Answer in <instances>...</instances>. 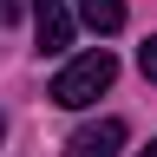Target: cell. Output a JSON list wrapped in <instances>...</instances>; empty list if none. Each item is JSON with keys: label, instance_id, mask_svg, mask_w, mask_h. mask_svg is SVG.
<instances>
[{"label": "cell", "instance_id": "5", "mask_svg": "<svg viewBox=\"0 0 157 157\" xmlns=\"http://www.w3.org/2000/svg\"><path fill=\"white\" fill-rule=\"evenodd\" d=\"M137 72H144V78H151V85H157V33L144 39V46H137Z\"/></svg>", "mask_w": 157, "mask_h": 157}, {"label": "cell", "instance_id": "1", "mask_svg": "<svg viewBox=\"0 0 157 157\" xmlns=\"http://www.w3.org/2000/svg\"><path fill=\"white\" fill-rule=\"evenodd\" d=\"M111 78H118V59H111L105 46H92V52H78L72 66H59V78H52V105L85 111L98 92H111Z\"/></svg>", "mask_w": 157, "mask_h": 157}, {"label": "cell", "instance_id": "7", "mask_svg": "<svg viewBox=\"0 0 157 157\" xmlns=\"http://www.w3.org/2000/svg\"><path fill=\"white\" fill-rule=\"evenodd\" d=\"M0 131H7V124H0Z\"/></svg>", "mask_w": 157, "mask_h": 157}, {"label": "cell", "instance_id": "2", "mask_svg": "<svg viewBox=\"0 0 157 157\" xmlns=\"http://www.w3.org/2000/svg\"><path fill=\"white\" fill-rule=\"evenodd\" d=\"M72 157H124V118H98V124L72 131Z\"/></svg>", "mask_w": 157, "mask_h": 157}, {"label": "cell", "instance_id": "3", "mask_svg": "<svg viewBox=\"0 0 157 157\" xmlns=\"http://www.w3.org/2000/svg\"><path fill=\"white\" fill-rule=\"evenodd\" d=\"M33 33H39V52H66L72 46V7L66 0H33Z\"/></svg>", "mask_w": 157, "mask_h": 157}, {"label": "cell", "instance_id": "6", "mask_svg": "<svg viewBox=\"0 0 157 157\" xmlns=\"http://www.w3.org/2000/svg\"><path fill=\"white\" fill-rule=\"evenodd\" d=\"M137 157H157V137H151V144H144V151H137Z\"/></svg>", "mask_w": 157, "mask_h": 157}, {"label": "cell", "instance_id": "4", "mask_svg": "<svg viewBox=\"0 0 157 157\" xmlns=\"http://www.w3.org/2000/svg\"><path fill=\"white\" fill-rule=\"evenodd\" d=\"M78 20H85L98 39H111L118 26H124V0H78Z\"/></svg>", "mask_w": 157, "mask_h": 157}]
</instances>
